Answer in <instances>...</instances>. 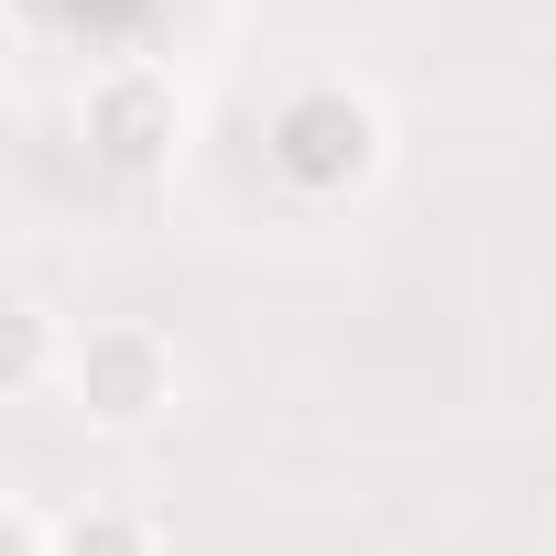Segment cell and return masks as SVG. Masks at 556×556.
<instances>
[{"instance_id": "6da1fadb", "label": "cell", "mask_w": 556, "mask_h": 556, "mask_svg": "<svg viewBox=\"0 0 556 556\" xmlns=\"http://www.w3.org/2000/svg\"><path fill=\"white\" fill-rule=\"evenodd\" d=\"M382 153H393V131H382L371 88H350V77H295L285 99H273V121H262V164L285 175L306 207L361 197L382 175Z\"/></svg>"}, {"instance_id": "3957f363", "label": "cell", "mask_w": 556, "mask_h": 556, "mask_svg": "<svg viewBox=\"0 0 556 556\" xmlns=\"http://www.w3.org/2000/svg\"><path fill=\"white\" fill-rule=\"evenodd\" d=\"M77 131H88L99 175H164L175 142H186V88L164 66H99L88 99H77Z\"/></svg>"}, {"instance_id": "277c9868", "label": "cell", "mask_w": 556, "mask_h": 556, "mask_svg": "<svg viewBox=\"0 0 556 556\" xmlns=\"http://www.w3.org/2000/svg\"><path fill=\"white\" fill-rule=\"evenodd\" d=\"M66 361H77L66 317H55L45 295H12V339H0V393H12V404H34L45 382H66Z\"/></svg>"}, {"instance_id": "5b68a950", "label": "cell", "mask_w": 556, "mask_h": 556, "mask_svg": "<svg viewBox=\"0 0 556 556\" xmlns=\"http://www.w3.org/2000/svg\"><path fill=\"white\" fill-rule=\"evenodd\" d=\"M55 556H153V523L121 502H88V513H55Z\"/></svg>"}, {"instance_id": "8992f818", "label": "cell", "mask_w": 556, "mask_h": 556, "mask_svg": "<svg viewBox=\"0 0 556 556\" xmlns=\"http://www.w3.org/2000/svg\"><path fill=\"white\" fill-rule=\"evenodd\" d=\"M0 556H55V513L12 491V502H0Z\"/></svg>"}, {"instance_id": "7a4b0ae2", "label": "cell", "mask_w": 556, "mask_h": 556, "mask_svg": "<svg viewBox=\"0 0 556 556\" xmlns=\"http://www.w3.org/2000/svg\"><path fill=\"white\" fill-rule=\"evenodd\" d=\"M186 393V361L153 317H99L77 328V361H66V404L99 426V437H153Z\"/></svg>"}]
</instances>
